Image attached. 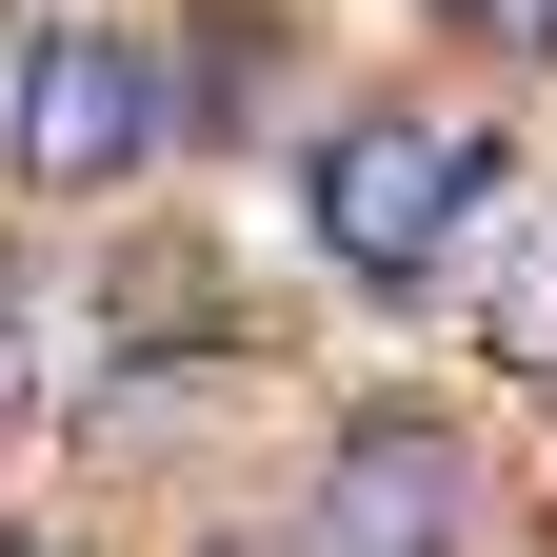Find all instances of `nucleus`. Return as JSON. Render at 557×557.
<instances>
[{"instance_id":"nucleus-1","label":"nucleus","mask_w":557,"mask_h":557,"mask_svg":"<svg viewBox=\"0 0 557 557\" xmlns=\"http://www.w3.org/2000/svg\"><path fill=\"white\" fill-rule=\"evenodd\" d=\"M478 199H498V139H478L458 100H418V81H379V100H338L319 139H299V220H319V278H359V299H418L458 239H478Z\"/></svg>"},{"instance_id":"nucleus-2","label":"nucleus","mask_w":557,"mask_h":557,"mask_svg":"<svg viewBox=\"0 0 557 557\" xmlns=\"http://www.w3.org/2000/svg\"><path fill=\"white\" fill-rule=\"evenodd\" d=\"M160 40H120V21H40L21 40V120H0V160H21L40 199H120L139 160H160Z\"/></svg>"},{"instance_id":"nucleus-3","label":"nucleus","mask_w":557,"mask_h":557,"mask_svg":"<svg viewBox=\"0 0 557 557\" xmlns=\"http://www.w3.org/2000/svg\"><path fill=\"white\" fill-rule=\"evenodd\" d=\"M458 537H478V418L359 398L319 438V557H458Z\"/></svg>"},{"instance_id":"nucleus-4","label":"nucleus","mask_w":557,"mask_h":557,"mask_svg":"<svg viewBox=\"0 0 557 557\" xmlns=\"http://www.w3.org/2000/svg\"><path fill=\"white\" fill-rule=\"evenodd\" d=\"M478 338H498V379H557V220L478 199Z\"/></svg>"},{"instance_id":"nucleus-5","label":"nucleus","mask_w":557,"mask_h":557,"mask_svg":"<svg viewBox=\"0 0 557 557\" xmlns=\"http://www.w3.org/2000/svg\"><path fill=\"white\" fill-rule=\"evenodd\" d=\"M438 21H537V0H438Z\"/></svg>"},{"instance_id":"nucleus-6","label":"nucleus","mask_w":557,"mask_h":557,"mask_svg":"<svg viewBox=\"0 0 557 557\" xmlns=\"http://www.w3.org/2000/svg\"><path fill=\"white\" fill-rule=\"evenodd\" d=\"M0 557H40V537H0Z\"/></svg>"},{"instance_id":"nucleus-7","label":"nucleus","mask_w":557,"mask_h":557,"mask_svg":"<svg viewBox=\"0 0 557 557\" xmlns=\"http://www.w3.org/2000/svg\"><path fill=\"white\" fill-rule=\"evenodd\" d=\"M537 40H557V0H537Z\"/></svg>"}]
</instances>
